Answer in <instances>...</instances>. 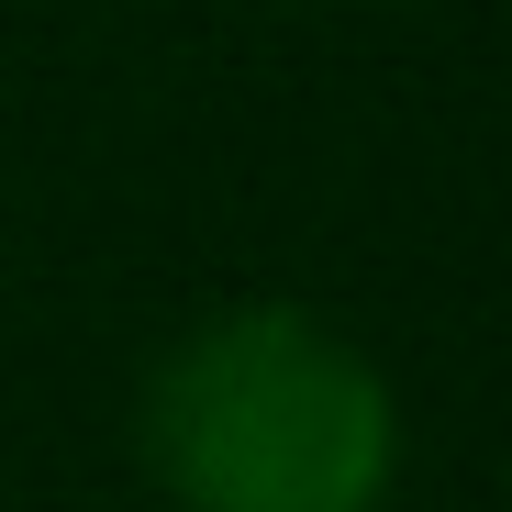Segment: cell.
Wrapping results in <instances>:
<instances>
[{
	"mask_svg": "<svg viewBox=\"0 0 512 512\" xmlns=\"http://www.w3.org/2000/svg\"><path fill=\"white\" fill-rule=\"evenodd\" d=\"M145 468L179 512H379L390 390L312 312H223L156 368Z\"/></svg>",
	"mask_w": 512,
	"mask_h": 512,
	"instance_id": "1",
	"label": "cell"
}]
</instances>
